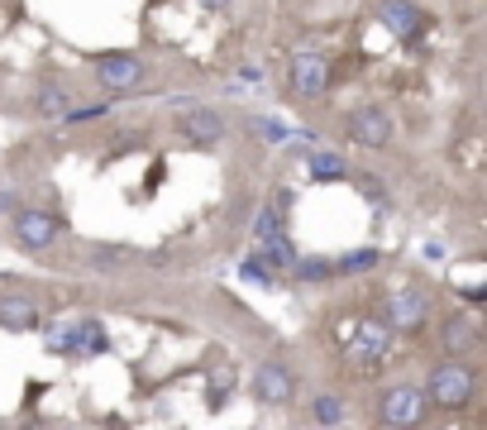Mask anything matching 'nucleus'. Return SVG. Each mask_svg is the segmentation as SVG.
I'll return each instance as SVG.
<instances>
[{
    "label": "nucleus",
    "mask_w": 487,
    "mask_h": 430,
    "mask_svg": "<svg viewBox=\"0 0 487 430\" xmlns=\"http://www.w3.org/2000/svg\"><path fill=\"white\" fill-rule=\"evenodd\" d=\"M344 397H335V392H320L315 401H311V421L315 426H344Z\"/></svg>",
    "instance_id": "f3484780"
},
{
    "label": "nucleus",
    "mask_w": 487,
    "mask_h": 430,
    "mask_svg": "<svg viewBox=\"0 0 487 430\" xmlns=\"http://www.w3.org/2000/svg\"><path fill=\"white\" fill-rule=\"evenodd\" d=\"M201 5H206V10H225L230 0H201Z\"/></svg>",
    "instance_id": "b1692460"
},
{
    "label": "nucleus",
    "mask_w": 487,
    "mask_h": 430,
    "mask_svg": "<svg viewBox=\"0 0 487 430\" xmlns=\"http://www.w3.org/2000/svg\"><path fill=\"white\" fill-rule=\"evenodd\" d=\"M254 244H258V258L268 263V268H277V273H287L291 263H297V244H291V234H287V211L282 206H263L258 211Z\"/></svg>",
    "instance_id": "f03ea898"
},
{
    "label": "nucleus",
    "mask_w": 487,
    "mask_h": 430,
    "mask_svg": "<svg viewBox=\"0 0 487 430\" xmlns=\"http://www.w3.org/2000/svg\"><path fill=\"white\" fill-rule=\"evenodd\" d=\"M387 340H392L387 321H368V325H358V335H354V354L364 358V364H373V358H382Z\"/></svg>",
    "instance_id": "ddd939ff"
},
{
    "label": "nucleus",
    "mask_w": 487,
    "mask_h": 430,
    "mask_svg": "<svg viewBox=\"0 0 487 430\" xmlns=\"http://www.w3.org/2000/svg\"><path fill=\"white\" fill-rule=\"evenodd\" d=\"M425 387H416V383H401L392 387V392H382L378 401V421L382 426H421L425 421Z\"/></svg>",
    "instance_id": "7ed1b4c3"
},
{
    "label": "nucleus",
    "mask_w": 487,
    "mask_h": 430,
    "mask_svg": "<svg viewBox=\"0 0 487 430\" xmlns=\"http://www.w3.org/2000/svg\"><path fill=\"white\" fill-rule=\"evenodd\" d=\"M144 58L139 53H105L101 63H96V77H101V87H110V91H130V87H139L144 81Z\"/></svg>",
    "instance_id": "0eeeda50"
},
{
    "label": "nucleus",
    "mask_w": 487,
    "mask_h": 430,
    "mask_svg": "<svg viewBox=\"0 0 487 430\" xmlns=\"http://www.w3.org/2000/svg\"><path fill=\"white\" fill-rule=\"evenodd\" d=\"M473 387H478V373L468 364H458V358H444V364H435L425 378V401L440 411H464L473 401Z\"/></svg>",
    "instance_id": "f257e3e1"
},
{
    "label": "nucleus",
    "mask_w": 487,
    "mask_h": 430,
    "mask_svg": "<svg viewBox=\"0 0 487 430\" xmlns=\"http://www.w3.org/2000/svg\"><path fill=\"white\" fill-rule=\"evenodd\" d=\"M239 277H244V282H258V287H273V282H277L273 268H268L263 258H244V263H239Z\"/></svg>",
    "instance_id": "4be33fe9"
},
{
    "label": "nucleus",
    "mask_w": 487,
    "mask_h": 430,
    "mask_svg": "<svg viewBox=\"0 0 487 430\" xmlns=\"http://www.w3.org/2000/svg\"><path fill=\"white\" fill-rule=\"evenodd\" d=\"M378 258H382V254H378V249H373V244H368V249H354V254H344V258L335 263V273H344V277H354V273H368V268H378Z\"/></svg>",
    "instance_id": "6ab92c4d"
},
{
    "label": "nucleus",
    "mask_w": 487,
    "mask_h": 430,
    "mask_svg": "<svg viewBox=\"0 0 487 430\" xmlns=\"http://www.w3.org/2000/svg\"><path fill=\"white\" fill-rule=\"evenodd\" d=\"M287 273H297V282H330V277H335V263H330V258H301L297 254V263H291Z\"/></svg>",
    "instance_id": "a211bd4d"
},
{
    "label": "nucleus",
    "mask_w": 487,
    "mask_h": 430,
    "mask_svg": "<svg viewBox=\"0 0 487 430\" xmlns=\"http://www.w3.org/2000/svg\"><path fill=\"white\" fill-rule=\"evenodd\" d=\"M15 206V191H0V211H10Z\"/></svg>",
    "instance_id": "5701e85b"
},
{
    "label": "nucleus",
    "mask_w": 487,
    "mask_h": 430,
    "mask_svg": "<svg viewBox=\"0 0 487 430\" xmlns=\"http://www.w3.org/2000/svg\"><path fill=\"white\" fill-rule=\"evenodd\" d=\"M287 81L301 101H320V96L330 91V63L320 58V53H297V58L287 63Z\"/></svg>",
    "instance_id": "20e7f679"
},
{
    "label": "nucleus",
    "mask_w": 487,
    "mask_h": 430,
    "mask_svg": "<svg viewBox=\"0 0 487 430\" xmlns=\"http://www.w3.org/2000/svg\"><path fill=\"white\" fill-rule=\"evenodd\" d=\"M254 134H263V144H287V139H291V130H287L282 120H273V115H258L254 120Z\"/></svg>",
    "instance_id": "412c9836"
},
{
    "label": "nucleus",
    "mask_w": 487,
    "mask_h": 430,
    "mask_svg": "<svg viewBox=\"0 0 487 430\" xmlns=\"http://www.w3.org/2000/svg\"><path fill=\"white\" fill-rule=\"evenodd\" d=\"M349 139L358 148H382L387 139H392V120H387V110L378 105H358L349 115Z\"/></svg>",
    "instance_id": "6e6552de"
},
{
    "label": "nucleus",
    "mask_w": 487,
    "mask_h": 430,
    "mask_svg": "<svg viewBox=\"0 0 487 430\" xmlns=\"http://www.w3.org/2000/svg\"><path fill=\"white\" fill-rule=\"evenodd\" d=\"M473 340H478L473 321H444V330H440L444 354H464V350H473Z\"/></svg>",
    "instance_id": "dca6fc26"
},
{
    "label": "nucleus",
    "mask_w": 487,
    "mask_h": 430,
    "mask_svg": "<svg viewBox=\"0 0 487 430\" xmlns=\"http://www.w3.org/2000/svg\"><path fill=\"white\" fill-rule=\"evenodd\" d=\"M63 234V220L53 211H15V240L24 249H48Z\"/></svg>",
    "instance_id": "1a4fd4ad"
},
{
    "label": "nucleus",
    "mask_w": 487,
    "mask_h": 430,
    "mask_svg": "<svg viewBox=\"0 0 487 430\" xmlns=\"http://www.w3.org/2000/svg\"><path fill=\"white\" fill-rule=\"evenodd\" d=\"M378 20H382L397 38H416V34H421V24H425V15L411 5V0H382V5H378Z\"/></svg>",
    "instance_id": "f8f14e48"
},
{
    "label": "nucleus",
    "mask_w": 487,
    "mask_h": 430,
    "mask_svg": "<svg viewBox=\"0 0 487 430\" xmlns=\"http://www.w3.org/2000/svg\"><path fill=\"white\" fill-rule=\"evenodd\" d=\"M110 110H115V101H96V105H67V124H87V120H105Z\"/></svg>",
    "instance_id": "aec40b11"
},
{
    "label": "nucleus",
    "mask_w": 487,
    "mask_h": 430,
    "mask_svg": "<svg viewBox=\"0 0 487 430\" xmlns=\"http://www.w3.org/2000/svg\"><path fill=\"white\" fill-rule=\"evenodd\" d=\"M177 134H182V139H197V144H215V139H225V115H215V110H201V105H187V115L177 120Z\"/></svg>",
    "instance_id": "9b49d317"
},
{
    "label": "nucleus",
    "mask_w": 487,
    "mask_h": 430,
    "mask_svg": "<svg viewBox=\"0 0 487 430\" xmlns=\"http://www.w3.org/2000/svg\"><path fill=\"white\" fill-rule=\"evenodd\" d=\"M425 292H416V287H397L392 297H387V330L392 335H411V330H421L425 325Z\"/></svg>",
    "instance_id": "39448f33"
},
{
    "label": "nucleus",
    "mask_w": 487,
    "mask_h": 430,
    "mask_svg": "<svg viewBox=\"0 0 487 430\" xmlns=\"http://www.w3.org/2000/svg\"><path fill=\"white\" fill-rule=\"evenodd\" d=\"M311 177L315 182H344V177H349V158L335 154V148H315L311 154Z\"/></svg>",
    "instance_id": "4468645a"
},
{
    "label": "nucleus",
    "mask_w": 487,
    "mask_h": 430,
    "mask_svg": "<svg viewBox=\"0 0 487 430\" xmlns=\"http://www.w3.org/2000/svg\"><path fill=\"white\" fill-rule=\"evenodd\" d=\"M67 105H72V91L58 87V81H44V91H38V105H34L38 115H44V120H63Z\"/></svg>",
    "instance_id": "2eb2a0df"
},
{
    "label": "nucleus",
    "mask_w": 487,
    "mask_h": 430,
    "mask_svg": "<svg viewBox=\"0 0 487 430\" xmlns=\"http://www.w3.org/2000/svg\"><path fill=\"white\" fill-rule=\"evenodd\" d=\"M44 325V316H38V307L29 297L20 292H5L0 297V330H10V335H29V330Z\"/></svg>",
    "instance_id": "9d476101"
},
{
    "label": "nucleus",
    "mask_w": 487,
    "mask_h": 430,
    "mask_svg": "<svg viewBox=\"0 0 487 430\" xmlns=\"http://www.w3.org/2000/svg\"><path fill=\"white\" fill-rule=\"evenodd\" d=\"M254 397L263 401V407H287L291 397H297V373H291L287 364H258L254 373Z\"/></svg>",
    "instance_id": "423d86ee"
}]
</instances>
